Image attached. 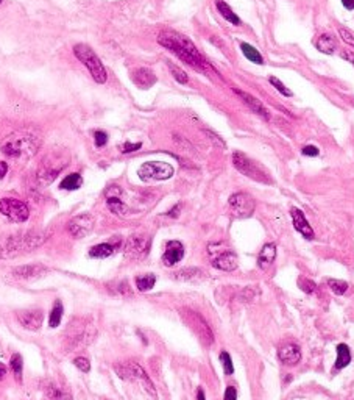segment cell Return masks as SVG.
Listing matches in <instances>:
<instances>
[{
  "instance_id": "6da1fadb",
  "label": "cell",
  "mask_w": 354,
  "mask_h": 400,
  "mask_svg": "<svg viewBox=\"0 0 354 400\" xmlns=\"http://www.w3.org/2000/svg\"><path fill=\"white\" fill-rule=\"evenodd\" d=\"M158 42L162 47L169 49L172 53H175L181 61H184L191 67H194L195 70L206 72V70L209 69V64L202 56V53L198 52V49L194 45V42L189 38L183 36V34L175 33V31H164L158 36Z\"/></svg>"
},
{
  "instance_id": "7a4b0ae2",
  "label": "cell",
  "mask_w": 354,
  "mask_h": 400,
  "mask_svg": "<svg viewBox=\"0 0 354 400\" xmlns=\"http://www.w3.org/2000/svg\"><path fill=\"white\" fill-rule=\"evenodd\" d=\"M47 233L38 230H27L20 233L5 234L0 238V260H11L22 253H28L39 249L45 242Z\"/></svg>"
},
{
  "instance_id": "3957f363",
  "label": "cell",
  "mask_w": 354,
  "mask_h": 400,
  "mask_svg": "<svg viewBox=\"0 0 354 400\" xmlns=\"http://www.w3.org/2000/svg\"><path fill=\"white\" fill-rule=\"evenodd\" d=\"M42 138L39 133L33 130H19L8 135L2 144L0 150L6 157L17 158V160H28L39 150Z\"/></svg>"
},
{
  "instance_id": "277c9868",
  "label": "cell",
  "mask_w": 354,
  "mask_h": 400,
  "mask_svg": "<svg viewBox=\"0 0 354 400\" xmlns=\"http://www.w3.org/2000/svg\"><path fill=\"white\" fill-rule=\"evenodd\" d=\"M74 53H75V56L78 58V60L88 67V70L91 72L92 78L96 80L97 83H100V85L106 83V80H108V75H106V69H105L103 63L100 61V58L96 55V52H94L89 45H86V44H77L74 47Z\"/></svg>"
},
{
  "instance_id": "5b68a950",
  "label": "cell",
  "mask_w": 354,
  "mask_h": 400,
  "mask_svg": "<svg viewBox=\"0 0 354 400\" xmlns=\"http://www.w3.org/2000/svg\"><path fill=\"white\" fill-rule=\"evenodd\" d=\"M94 333H96V330H94V327L89 321L75 319L66 328L67 344L72 349H78L85 344L88 346V343H91V339L94 338Z\"/></svg>"
},
{
  "instance_id": "8992f818",
  "label": "cell",
  "mask_w": 354,
  "mask_h": 400,
  "mask_svg": "<svg viewBox=\"0 0 354 400\" xmlns=\"http://www.w3.org/2000/svg\"><path fill=\"white\" fill-rule=\"evenodd\" d=\"M114 371L117 372L120 379L123 380H139V383L142 385L144 390L153 397L156 399V390L155 385L150 380V377L147 375V372L139 366L136 363H125V364H116Z\"/></svg>"
},
{
  "instance_id": "52a82bcc",
  "label": "cell",
  "mask_w": 354,
  "mask_h": 400,
  "mask_svg": "<svg viewBox=\"0 0 354 400\" xmlns=\"http://www.w3.org/2000/svg\"><path fill=\"white\" fill-rule=\"evenodd\" d=\"M184 322L192 328L194 333L198 336V339L202 341L205 346H212L214 343V333H212L211 327L206 324V321L200 316L197 311L189 310V308H181L180 310Z\"/></svg>"
},
{
  "instance_id": "ba28073f",
  "label": "cell",
  "mask_w": 354,
  "mask_h": 400,
  "mask_svg": "<svg viewBox=\"0 0 354 400\" xmlns=\"http://www.w3.org/2000/svg\"><path fill=\"white\" fill-rule=\"evenodd\" d=\"M69 163V157H63L61 154H52L47 155L38 171V179L44 183V185H50L56 177L58 174L63 171V168L67 166Z\"/></svg>"
},
{
  "instance_id": "9c48e42d",
  "label": "cell",
  "mask_w": 354,
  "mask_h": 400,
  "mask_svg": "<svg viewBox=\"0 0 354 400\" xmlns=\"http://www.w3.org/2000/svg\"><path fill=\"white\" fill-rule=\"evenodd\" d=\"M139 179L142 182H161L169 180L173 175V168L169 163L162 161H148L144 163L137 171Z\"/></svg>"
},
{
  "instance_id": "30bf717a",
  "label": "cell",
  "mask_w": 354,
  "mask_h": 400,
  "mask_svg": "<svg viewBox=\"0 0 354 400\" xmlns=\"http://www.w3.org/2000/svg\"><path fill=\"white\" fill-rule=\"evenodd\" d=\"M233 164L240 174L245 175V177H250V179L256 180V182H261V183H270L267 174L259 168L254 161H251L245 154H242V152H234Z\"/></svg>"
},
{
  "instance_id": "8fae6325",
  "label": "cell",
  "mask_w": 354,
  "mask_h": 400,
  "mask_svg": "<svg viewBox=\"0 0 354 400\" xmlns=\"http://www.w3.org/2000/svg\"><path fill=\"white\" fill-rule=\"evenodd\" d=\"M0 213L13 222H25L30 216V209L20 200L6 197L0 200Z\"/></svg>"
},
{
  "instance_id": "7c38bea8",
  "label": "cell",
  "mask_w": 354,
  "mask_h": 400,
  "mask_svg": "<svg viewBox=\"0 0 354 400\" xmlns=\"http://www.w3.org/2000/svg\"><path fill=\"white\" fill-rule=\"evenodd\" d=\"M228 203H230L233 214L240 219L250 217L254 213V208H256L254 199L246 193H234L230 197Z\"/></svg>"
},
{
  "instance_id": "4fadbf2b",
  "label": "cell",
  "mask_w": 354,
  "mask_h": 400,
  "mask_svg": "<svg viewBox=\"0 0 354 400\" xmlns=\"http://www.w3.org/2000/svg\"><path fill=\"white\" fill-rule=\"evenodd\" d=\"M123 252L131 260H142L150 252V239L144 234H131L125 242Z\"/></svg>"
},
{
  "instance_id": "5bb4252c",
  "label": "cell",
  "mask_w": 354,
  "mask_h": 400,
  "mask_svg": "<svg viewBox=\"0 0 354 400\" xmlns=\"http://www.w3.org/2000/svg\"><path fill=\"white\" fill-rule=\"evenodd\" d=\"M94 228V216L91 213H83L75 216L72 220L67 223V231L72 238L81 239L88 236Z\"/></svg>"
},
{
  "instance_id": "9a60e30c",
  "label": "cell",
  "mask_w": 354,
  "mask_h": 400,
  "mask_svg": "<svg viewBox=\"0 0 354 400\" xmlns=\"http://www.w3.org/2000/svg\"><path fill=\"white\" fill-rule=\"evenodd\" d=\"M49 274V269L42 264H25V266H19L14 267L11 275L20 281H31V280H38L42 278L44 275Z\"/></svg>"
},
{
  "instance_id": "2e32d148",
  "label": "cell",
  "mask_w": 354,
  "mask_h": 400,
  "mask_svg": "<svg viewBox=\"0 0 354 400\" xmlns=\"http://www.w3.org/2000/svg\"><path fill=\"white\" fill-rule=\"evenodd\" d=\"M16 317H17V322L30 332L39 330L44 321V314L41 310H20V311H16Z\"/></svg>"
},
{
  "instance_id": "e0dca14e",
  "label": "cell",
  "mask_w": 354,
  "mask_h": 400,
  "mask_svg": "<svg viewBox=\"0 0 354 400\" xmlns=\"http://www.w3.org/2000/svg\"><path fill=\"white\" fill-rule=\"evenodd\" d=\"M122 190L119 186H111L108 191H106V205H108L110 211L117 216H123L128 213V206L122 202Z\"/></svg>"
},
{
  "instance_id": "ac0fdd59",
  "label": "cell",
  "mask_w": 354,
  "mask_h": 400,
  "mask_svg": "<svg viewBox=\"0 0 354 400\" xmlns=\"http://www.w3.org/2000/svg\"><path fill=\"white\" fill-rule=\"evenodd\" d=\"M278 357H279V361L282 364H286V366H293V364H297L301 358V349L297 343L282 344L278 350Z\"/></svg>"
},
{
  "instance_id": "d6986e66",
  "label": "cell",
  "mask_w": 354,
  "mask_h": 400,
  "mask_svg": "<svg viewBox=\"0 0 354 400\" xmlns=\"http://www.w3.org/2000/svg\"><path fill=\"white\" fill-rule=\"evenodd\" d=\"M211 264L219 270H225V272H231V270L237 269V256L234 252L225 250L219 255H216L211 260Z\"/></svg>"
},
{
  "instance_id": "ffe728a7",
  "label": "cell",
  "mask_w": 354,
  "mask_h": 400,
  "mask_svg": "<svg viewBox=\"0 0 354 400\" xmlns=\"http://www.w3.org/2000/svg\"><path fill=\"white\" fill-rule=\"evenodd\" d=\"M184 256V245L180 241H169L166 245V252L162 255V261L166 266H175L180 263Z\"/></svg>"
},
{
  "instance_id": "44dd1931",
  "label": "cell",
  "mask_w": 354,
  "mask_h": 400,
  "mask_svg": "<svg viewBox=\"0 0 354 400\" xmlns=\"http://www.w3.org/2000/svg\"><path fill=\"white\" fill-rule=\"evenodd\" d=\"M120 244H122L120 238H116V239L108 241V242L97 244V245L91 247L89 256H91V258H108V256L114 255L117 250H119Z\"/></svg>"
},
{
  "instance_id": "7402d4cb",
  "label": "cell",
  "mask_w": 354,
  "mask_h": 400,
  "mask_svg": "<svg viewBox=\"0 0 354 400\" xmlns=\"http://www.w3.org/2000/svg\"><path fill=\"white\" fill-rule=\"evenodd\" d=\"M290 216H292V222H293L295 230L300 231L306 239H312L314 238V230L309 225V222L306 220L303 211L298 209V208H292L290 209Z\"/></svg>"
},
{
  "instance_id": "603a6c76",
  "label": "cell",
  "mask_w": 354,
  "mask_h": 400,
  "mask_svg": "<svg viewBox=\"0 0 354 400\" xmlns=\"http://www.w3.org/2000/svg\"><path fill=\"white\" fill-rule=\"evenodd\" d=\"M234 92L237 94V96L240 97V100L246 105V107H248L253 113H256L257 116H261V117H264V119H270V114H268V111L265 110V107L264 105L259 102L256 97H253L251 94H248V92H245V91H240V89H237V88H234Z\"/></svg>"
},
{
  "instance_id": "cb8c5ba5",
  "label": "cell",
  "mask_w": 354,
  "mask_h": 400,
  "mask_svg": "<svg viewBox=\"0 0 354 400\" xmlns=\"http://www.w3.org/2000/svg\"><path fill=\"white\" fill-rule=\"evenodd\" d=\"M131 78H133V83L136 86H139L140 89H148L156 83V75L153 74V70L148 67L136 69L131 75Z\"/></svg>"
},
{
  "instance_id": "d4e9b609",
  "label": "cell",
  "mask_w": 354,
  "mask_h": 400,
  "mask_svg": "<svg viewBox=\"0 0 354 400\" xmlns=\"http://www.w3.org/2000/svg\"><path fill=\"white\" fill-rule=\"evenodd\" d=\"M275 258H276V245L273 242H267L262 247V250H261V253H259V256H257V264L262 270H265V269H268L271 264H273Z\"/></svg>"
},
{
  "instance_id": "484cf974",
  "label": "cell",
  "mask_w": 354,
  "mask_h": 400,
  "mask_svg": "<svg viewBox=\"0 0 354 400\" xmlns=\"http://www.w3.org/2000/svg\"><path fill=\"white\" fill-rule=\"evenodd\" d=\"M173 278L180 281H200L206 278V274L198 267H184V269H180L178 272H175Z\"/></svg>"
},
{
  "instance_id": "4316f807",
  "label": "cell",
  "mask_w": 354,
  "mask_h": 400,
  "mask_svg": "<svg viewBox=\"0 0 354 400\" xmlns=\"http://www.w3.org/2000/svg\"><path fill=\"white\" fill-rule=\"evenodd\" d=\"M350 363H351L350 347L347 344H339L337 346V360H336V364H334V369L336 371H340V369L347 368Z\"/></svg>"
},
{
  "instance_id": "83f0119b",
  "label": "cell",
  "mask_w": 354,
  "mask_h": 400,
  "mask_svg": "<svg viewBox=\"0 0 354 400\" xmlns=\"http://www.w3.org/2000/svg\"><path fill=\"white\" fill-rule=\"evenodd\" d=\"M315 45H317V49L320 50L322 53L331 55V53H334V50H336L337 42H336V39L331 36V34H322V36H318Z\"/></svg>"
},
{
  "instance_id": "f1b7e54d",
  "label": "cell",
  "mask_w": 354,
  "mask_h": 400,
  "mask_svg": "<svg viewBox=\"0 0 354 400\" xmlns=\"http://www.w3.org/2000/svg\"><path fill=\"white\" fill-rule=\"evenodd\" d=\"M216 5H217L219 13H220L223 17H225L228 22H231L233 25H240V19H239L237 16H236V13L230 8L228 3H225V2H223V0H217Z\"/></svg>"
},
{
  "instance_id": "f546056e",
  "label": "cell",
  "mask_w": 354,
  "mask_h": 400,
  "mask_svg": "<svg viewBox=\"0 0 354 400\" xmlns=\"http://www.w3.org/2000/svg\"><path fill=\"white\" fill-rule=\"evenodd\" d=\"M83 185V179H81L80 174H70L67 175L66 179H63V182L60 183V190H66V191H75L78 188Z\"/></svg>"
},
{
  "instance_id": "4dcf8cb0",
  "label": "cell",
  "mask_w": 354,
  "mask_h": 400,
  "mask_svg": "<svg viewBox=\"0 0 354 400\" xmlns=\"http://www.w3.org/2000/svg\"><path fill=\"white\" fill-rule=\"evenodd\" d=\"M240 49H242V53L245 55V58H248L251 63H256V64H264V58L262 55L259 53L253 45L246 44V42H242L240 44Z\"/></svg>"
},
{
  "instance_id": "1f68e13d",
  "label": "cell",
  "mask_w": 354,
  "mask_h": 400,
  "mask_svg": "<svg viewBox=\"0 0 354 400\" xmlns=\"http://www.w3.org/2000/svg\"><path fill=\"white\" fill-rule=\"evenodd\" d=\"M156 283V277L153 274H145V275H139L136 277V286L140 292L150 291Z\"/></svg>"
},
{
  "instance_id": "d6a6232c",
  "label": "cell",
  "mask_w": 354,
  "mask_h": 400,
  "mask_svg": "<svg viewBox=\"0 0 354 400\" xmlns=\"http://www.w3.org/2000/svg\"><path fill=\"white\" fill-rule=\"evenodd\" d=\"M63 313H64L63 303H61L60 300H56L55 305H53V310H52V313H50V317H49V325H50L52 328H56L58 325L61 324Z\"/></svg>"
},
{
  "instance_id": "836d02e7",
  "label": "cell",
  "mask_w": 354,
  "mask_h": 400,
  "mask_svg": "<svg viewBox=\"0 0 354 400\" xmlns=\"http://www.w3.org/2000/svg\"><path fill=\"white\" fill-rule=\"evenodd\" d=\"M44 390H45V394L49 396L50 399H53V400H72L70 394L61 391V390H58V388H56L55 385H52V383L45 385V386H44Z\"/></svg>"
},
{
  "instance_id": "e575fe53",
  "label": "cell",
  "mask_w": 354,
  "mask_h": 400,
  "mask_svg": "<svg viewBox=\"0 0 354 400\" xmlns=\"http://www.w3.org/2000/svg\"><path fill=\"white\" fill-rule=\"evenodd\" d=\"M9 366H11V371H13V374H14V377L17 379V382H20V379H22V368H23L22 357L19 354L11 357Z\"/></svg>"
},
{
  "instance_id": "d590c367",
  "label": "cell",
  "mask_w": 354,
  "mask_h": 400,
  "mask_svg": "<svg viewBox=\"0 0 354 400\" xmlns=\"http://www.w3.org/2000/svg\"><path fill=\"white\" fill-rule=\"evenodd\" d=\"M256 294H257V288H253V286H248V288H245L243 291L239 292V302L242 303H250L254 297H256Z\"/></svg>"
},
{
  "instance_id": "8d00e7d4",
  "label": "cell",
  "mask_w": 354,
  "mask_h": 400,
  "mask_svg": "<svg viewBox=\"0 0 354 400\" xmlns=\"http://www.w3.org/2000/svg\"><path fill=\"white\" fill-rule=\"evenodd\" d=\"M329 288H331L333 292L337 294V296H342V294L347 292L348 283L347 281H339V280H329Z\"/></svg>"
},
{
  "instance_id": "74e56055",
  "label": "cell",
  "mask_w": 354,
  "mask_h": 400,
  "mask_svg": "<svg viewBox=\"0 0 354 400\" xmlns=\"http://www.w3.org/2000/svg\"><path fill=\"white\" fill-rule=\"evenodd\" d=\"M220 361L223 364V369H225V374L227 375H231L234 372V366H233V361H231V357L228 352H222L220 354Z\"/></svg>"
},
{
  "instance_id": "f35d334b",
  "label": "cell",
  "mask_w": 354,
  "mask_h": 400,
  "mask_svg": "<svg viewBox=\"0 0 354 400\" xmlns=\"http://www.w3.org/2000/svg\"><path fill=\"white\" fill-rule=\"evenodd\" d=\"M298 286H300V289H301L303 292H306V294H312V292L317 291V285L314 283L312 280H309V278H300Z\"/></svg>"
},
{
  "instance_id": "ab89813d",
  "label": "cell",
  "mask_w": 354,
  "mask_h": 400,
  "mask_svg": "<svg viewBox=\"0 0 354 400\" xmlns=\"http://www.w3.org/2000/svg\"><path fill=\"white\" fill-rule=\"evenodd\" d=\"M268 80H270V83L276 88V91H279V92L282 94V96H286V97H290V96H292V91H290V89H287V88H286V85L282 83V81H279L276 77H270Z\"/></svg>"
},
{
  "instance_id": "60d3db41",
  "label": "cell",
  "mask_w": 354,
  "mask_h": 400,
  "mask_svg": "<svg viewBox=\"0 0 354 400\" xmlns=\"http://www.w3.org/2000/svg\"><path fill=\"white\" fill-rule=\"evenodd\" d=\"M169 67H170V70H172L173 77L176 78V81H180V83H183V85L187 83L189 78H187V75H186L184 70H181L178 66H173V64H170V63H169Z\"/></svg>"
},
{
  "instance_id": "b9f144b4",
  "label": "cell",
  "mask_w": 354,
  "mask_h": 400,
  "mask_svg": "<svg viewBox=\"0 0 354 400\" xmlns=\"http://www.w3.org/2000/svg\"><path fill=\"white\" fill-rule=\"evenodd\" d=\"M74 364H75V366L81 372H89V369H91V363H89V360L86 357H78V358H75L74 360Z\"/></svg>"
},
{
  "instance_id": "7bdbcfd3",
  "label": "cell",
  "mask_w": 354,
  "mask_h": 400,
  "mask_svg": "<svg viewBox=\"0 0 354 400\" xmlns=\"http://www.w3.org/2000/svg\"><path fill=\"white\" fill-rule=\"evenodd\" d=\"M111 289H113V288H111ZM113 292H116V294H122V296H129V294H133L131 289H129V286H128L126 281H119V283L116 285V288L113 289Z\"/></svg>"
},
{
  "instance_id": "ee69618b",
  "label": "cell",
  "mask_w": 354,
  "mask_h": 400,
  "mask_svg": "<svg viewBox=\"0 0 354 400\" xmlns=\"http://www.w3.org/2000/svg\"><path fill=\"white\" fill-rule=\"evenodd\" d=\"M339 34H340V38L344 39L347 44H350L351 47H354V34H353L350 30H347V28H344V27H340V28H339Z\"/></svg>"
},
{
  "instance_id": "f6af8a7d",
  "label": "cell",
  "mask_w": 354,
  "mask_h": 400,
  "mask_svg": "<svg viewBox=\"0 0 354 400\" xmlns=\"http://www.w3.org/2000/svg\"><path fill=\"white\" fill-rule=\"evenodd\" d=\"M94 138H96V146H97V147H103L106 143H108V135H106L105 132H102V130L96 132Z\"/></svg>"
},
{
  "instance_id": "bcb514c9",
  "label": "cell",
  "mask_w": 354,
  "mask_h": 400,
  "mask_svg": "<svg viewBox=\"0 0 354 400\" xmlns=\"http://www.w3.org/2000/svg\"><path fill=\"white\" fill-rule=\"evenodd\" d=\"M140 147H142V144H140V143H125L123 146H120V150L123 152V154H129V152L139 150Z\"/></svg>"
},
{
  "instance_id": "7dc6e473",
  "label": "cell",
  "mask_w": 354,
  "mask_h": 400,
  "mask_svg": "<svg viewBox=\"0 0 354 400\" xmlns=\"http://www.w3.org/2000/svg\"><path fill=\"white\" fill-rule=\"evenodd\" d=\"M223 400H237V391H236L234 386H228L225 391V399Z\"/></svg>"
},
{
  "instance_id": "c3c4849f",
  "label": "cell",
  "mask_w": 354,
  "mask_h": 400,
  "mask_svg": "<svg viewBox=\"0 0 354 400\" xmlns=\"http://www.w3.org/2000/svg\"><path fill=\"white\" fill-rule=\"evenodd\" d=\"M205 133L209 136V139L214 141L216 146H219V147H223V149H225V143H223V141L220 139V136H217L216 133H212V132H209V130H205Z\"/></svg>"
},
{
  "instance_id": "681fc988",
  "label": "cell",
  "mask_w": 354,
  "mask_h": 400,
  "mask_svg": "<svg viewBox=\"0 0 354 400\" xmlns=\"http://www.w3.org/2000/svg\"><path fill=\"white\" fill-rule=\"evenodd\" d=\"M303 155H306V157H317L318 155V149L315 146H306L303 149Z\"/></svg>"
},
{
  "instance_id": "f907efd6",
  "label": "cell",
  "mask_w": 354,
  "mask_h": 400,
  "mask_svg": "<svg viewBox=\"0 0 354 400\" xmlns=\"http://www.w3.org/2000/svg\"><path fill=\"white\" fill-rule=\"evenodd\" d=\"M340 56L344 58V60H347L348 63H351V64L354 66V52H351V50L342 52V53H340Z\"/></svg>"
},
{
  "instance_id": "816d5d0a",
  "label": "cell",
  "mask_w": 354,
  "mask_h": 400,
  "mask_svg": "<svg viewBox=\"0 0 354 400\" xmlns=\"http://www.w3.org/2000/svg\"><path fill=\"white\" fill-rule=\"evenodd\" d=\"M8 172V164L3 163V161H0V179H3L5 175Z\"/></svg>"
},
{
  "instance_id": "f5cc1de1",
  "label": "cell",
  "mask_w": 354,
  "mask_h": 400,
  "mask_svg": "<svg viewBox=\"0 0 354 400\" xmlns=\"http://www.w3.org/2000/svg\"><path fill=\"white\" fill-rule=\"evenodd\" d=\"M342 3L347 9H354V0H342Z\"/></svg>"
},
{
  "instance_id": "db71d44e",
  "label": "cell",
  "mask_w": 354,
  "mask_h": 400,
  "mask_svg": "<svg viewBox=\"0 0 354 400\" xmlns=\"http://www.w3.org/2000/svg\"><path fill=\"white\" fill-rule=\"evenodd\" d=\"M197 399H198V400H206V399H205V393H203L202 388H198V391H197Z\"/></svg>"
},
{
  "instance_id": "11a10c76",
  "label": "cell",
  "mask_w": 354,
  "mask_h": 400,
  "mask_svg": "<svg viewBox=\"0 0 354 400\" xmlns=\"http://www.w3.org/2000/svg\"><path fill=\"white\" fill-rule=\"evenodd\" d=\"M178 209H180V205H175V208L172 209V211H169V216H173V217H176V213H178Z\"/></svg>"
},
{
  "instance_id": "9f6ffc18",
  "label": "cell",
  "mask_w": 354,
  "mask_h": 400,
  "mask_svg": "<svg viewBox=\"0 0 354 400\" xmlns=\"http://www.w3.org/2000/svg\"><path fill=\"white\" fill-rule=\"evenodd\" d=\"M5 374H6V368L3 366L2 363H0V379H3V377H5Z\"/></svg>"
},
{
  "instance_id": "6f0895ef",
  "label": "cell",
  "mask_w": 354,
  "mask_h": 400,
  "mask_svg": "<svg viewBox=\"0 0 354 400\" xmlns=\"http://www.w3.org/2000/svg\"><path fill=\"white\" fill-rule=\"evenodd\" d=\"M351 103H353V105H354V100H351Z\"/></svg>"
},
{
  "instance_id": "680465c9",
  "label": "cell",
  "mask_w": 354,
  "mask_h": 400,
  "mask_svg": "<svg viewBox=\"0 0 354 400\" xmlns=\"http://www.w3.org/2000/svg\"><path fill=\"white\" fill-rule=\"evenodd\" d=\"M0 3H2V0H0Z\"/></svg>"
}]
</instances>
